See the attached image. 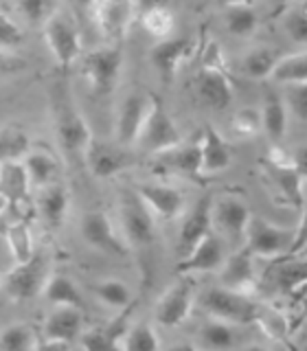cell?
Returning a JSON list of instances; mask_svg holds the SVG:
<instances>
[{
    "label": "cell",
    "instance_id": "cell-49",
    "mask_svg": "<svg viewBox=\"0 0 307 351\" xmlns=\"http://www.w3.org/2000/svg\"><path fill=\"white\" fill-rule=\"evenodd\" d=\"M7 206H9V204H7V200H5V195L0 193V215L5 213V208H7Z\"/></svg>",
    "mask_w": 307,
    "mask_h": 351
},
{
    "label": "cell",
    "instance_id": "cell-27",
    "mask_svg": "<svg viewBox=\"0 0 307 351\" xmlns=\"http://www.w3.org/2000/svg\"><path fill=\"white\" fill-rule=\"evenodd\" d=\"M270 80L285 86L307 84V53L299 51L292 55H281L270 73Z\"/></svg>",
    "mask_w": 307,
    "mask_h": 351
},
{
    "label": "cell",
    "instance_id": "cell-2",
    "mask_svg": "<svg viewBox=\"0 0 307 351\" xmlns=\"http://www.w3.org/2000/svg\"><path fill=\"white\" fill-rule=\"evenodd\" d=\"M202 53L200 71L195 75V90L202 101L217 110H224L233 101V77L228 73L217 42H208Z\"/></svg>",
    "mask_w": 307,
    "mask_h": 351
},
{
    "label": "cell",
    "instance_id": "cell-46",
    "mask_svg": "<svg viewBox=\"0 0 307 351\" xmlns=\"http://www.w3.org/2000/svg\"><path fill=\"white\" fill-rule=\"evenodd\" d=\"M25 69H27L25 58H20L16 51L0 49V77L16 75V73L25 71Z\"/></svg>",
    "mask_w": 307,
    "mask_h": 351
},
{
    "label": "cell",
    "instance_id": "cell-25",
    "mask_svg": "<svg viewBox=\"0 0 307 351\" xmlns=\"http://www.w3.org/2000/svg\"><path fill=\"white\" fill-rule=\"evenodd\" d=\"M29 182H31L29 173L22 160L0 165V193L5 195L7 204H18L22 200H27Z\"/></svg>",
    "mask_w": 307,
    "mask_h": 351
},
{
    "label": "cell",
    "instance_id": "cell-16",
    "mask_svg": "<svg viewBox=\"0 0 307 351\" xmlns=\"http://www.w3.org/2000/svg\"><path fill=\"white\" fill-rule=\"evenodd\" d=\"M149 112V95L145 93H132L125 97V101L121 104L119 119H116V143L123 147L136 145L138 134L143 130Z\"/></svg>",
    "mask_w": 307,
    "mask_h": 351
},
{
    "label": "cell",
    "instance_id": "cell-9",
    "mask_svg": "<svg viewBox=\"0 0 307 351\" xmlns=\"http://www.w3.org/2000/svg\"><path fill=\"white\" fill-rule=\"evenodd\" d=\"M49 281V257L47 252H33V257L25 263H16L3 279L7 294L14 301H29L44 292Z\"/></svg>",
    "mask_w": 307,
    "mask_h": 351
},
{
    "label": "cell",
    "instance_id": "cell-1",
    "mask_svg": "<svg viewBox=\"0 0 307 351\" xmlns=\"http://www.w3.org/2000/svg\"><path fill=\"white\" fill-rule=\"evenodd\" d=\"M49 104L55 136H58L60 149L64 152L66 160L73 165H84L86 149L93 141V132L88 128L79 106L75 104V97L66 80L53 82L49 90Z\"/></svg>",
    "mask_w": 307,
    "mask_h": 351
},
{
    "label": "cell",
    "instance_id": "cell-29",
    "mask_svg": "<svg viewBox=\"0 0 307 351\" xmlns=\"http://www.w3.org/2000/svg\"><path fill=\"white\" fill-rule=\"evenodd\" d=\"M138 20L143 29H145L151 38L160 40H167L173 31V14L162 5H147V7H138Z\"/></svg>",
    "mask_w": 307,
    "mask_h": 351
},
{
    "label": "cell",
    "instance_id": "cell-18",
    "mask_svg": "<svg viewBox=\"0 0 307 351\" xmlns=\"http://www.w3.org/2000/svg\"><path fill=\"white\" fill-rule=\"evenodd\" d=\"M224 263V246L222 239L215 233H208L200 244H197L189 255L182 257L175 266V274L180 277H189L193 272H213L219 270Z\"/></svg>",
    "mask_w": 307,
    "mask_h": 351
},
{
    "label": "cell",
    "instance_id": "cell-13",
    "mask_svg": "<svg viewBox=\"0 0 307 351\" xmlns=\"http://www.w3.org/2000/svg\"><path fill=\"white\" fill-rule=\"evenodd\" d=\"M193 290L195 283L189 277H180L171 288L164 292L158 303L156 310H154V316L162 327H178L182 325L191 314L193 307Z\"/></svg>",
    "mask_w": 307,
    "mask_h": 351
},
{
    "label": "cell",
    "instance_id": "cell-28",
    "mask_svg": "<svg viewBox=\"0 0 307 351\" xmlns=\"http://www.w3.org/2000/svg\"><path fill=\"white\" fill-rule=\"evenodd\" d=\"M44 296L47 301L58 305V307H75V310H84V299L82 292L77 290V285L64 277V274H55L44 285Z\"/></svg>",
    "mask_w": 307,
    "mask_h": 351
},
{
    "label": "cell",
    "instance_id": "cell-48",
    "mask_svg": "<svg viewBox=\"0 0 307 351\" xmlns=\"http://www.w3.org/2000/svg\"><path fill=\"white\" fill-rule=\"evenodd\" d=\"M169 351H200L195 345H189V343H184V345H175V347H171Z\"/></svg>",
    "mask_w": 307,
    "mask_h": 351
},
{
    "label": "cell",
    "instance_id": "cell-5",
    "mask_svg": "<svg viewBox=\"0 0 307 351\" xmlns=\"http://www.w3.org/2000/svg\"><path fill=\"white\" fill-rule=\"evenodd\" d=\"M184 138L178 125L173 123L171 114L162 106V99L158 95H149V112L145 123H143L136 145L145 154H156L158 156L162 152L178 147Z\"/></svg>",
    "mask_w": 307,
    "mask_h": 351
},
{
    "label": "cell",
    "instance_id": "cell-20",
    "mask_svg": "<svg viewBox=\"0 0 307 351\" xmlns=\"http://www.w3.org/2000/svg\"><path fill=\"white\" fill-rule=\"evenodd\" d=\"M222 285L233 292L246 294L255 288V257L246 248H239L222 263ZM248 296V294H246Z\"/></svg>",
    "mask_w": 307,
    "mask_h": 351
},
{
    "label": "cell",
    "instance_id": "cell-41",
    "mask_svg": "<svg viewBox=\"0 0 307 351\" xmlns=\"http://www.w3.org/2000/svg\"><path fill=\"white\" fill-rule=\"evenodd\" d=\"M283 27L296 44H305L307 42V9H305V5L292 7L288 14L283 16Z\"/></svg>",
    "mask_w": 307,
    "mask_h": 351
},
{
    "label": "cell",
    "instance_id": "cell-33",
    "mask_svg": "<svg viewBox=\"0 0 307 351\" xmlns=\"http://www.w3.org/2000/svg\"><path fill=\"white\" fill-rule=\"evenodd\" d=\"M22 165L29 173V180L40 186H47L53 182L55 173H58V160H55L49 152H29Z\"/></svg>",
    "mask_w": 307,
    "mask_h": 351
},
{
    "label": "cell",
    "instance_id": "cell-21",
    "mask_svg": "<svg viewBox=\"0 0 307 351\" xmlns=\"http://www.w3.org/2000/svg\"><path fill=\"white\" fill-rule=\"evenodd\" d=\"M250 217L252 215L246 202H241L239 197H233V195L222 197V200L217 202V206H213V222H217V226L233 239H241L246 235Z\"/></svg>",
    "mask_w": 307,
    "mask_h": 351
},
{
    "label": "cell",
    "instance_id": "cell-7",
    "mask_svg": "<svg viewBox=\"0 0 307 351\" xmlns=\"http://www.w3.org/2000/svg\"><path fill=\"white\" fill-rule=\"evenodd\" d=\"M123 66V53L119 47H101L90 51L82 62V75L86 77L93 95L108 97L114 90Z\"/></svg>",
    "mask_w": 307,
    "mask_h": 351
},
{
    "label": "cell",
    "instance_id": "cell-14",
    "mask_svg": "<svg viewBox=\"0 0 307 351\" xmlns=\"http://www.w3.org/2000/svg\"><path fill=\"white\" fill-rule=\"evenodd\" d=\"M82 237L86 244H90L97 250L110 252V255L125 257L130 255V246L119 237L114 224L106 211H90L82 219Z\"/></svg>",
    "mask_w": 307,
    "mask_h": 351
},
{
    "label": "cell",
    "instance_id": "cell-23",
    "mask_svg": "<svg viewBox=\"0 0 307 351\" xmlns=\"http://www.w3.org/2000/svg\"><path fill=\"white\" fill-rule=\"evenodd\" d=\"M38 211L51 228H60L69 213V189L62 182H51L42 186L38 197Z\"/></svg>",
    "mask_w": 307,
    "mask_h": 351
},
{
    "label": "cell",
    "instance_id": "cell-4",
    "mask_svg": "<svg viewBox=\"0 0 307 351\" xmlns=\"http://www.w3.org/2000/svg\"><path fill=\"white\" fill-rule=\"evenodd\" d=\"M44 40H47L55 62L64 71L82 58V31L75 16L66 7H58L53 16L44 22Z\"/></svg>",
    "mask_w": 307,
    "mask_h": 351
},
{
    "label": "cell",
    "instance_id": "cell-51",
    "mask_svg": "<svg viewBox=\"0 0 307 351\" xmlns=\"http://www.w3.org/2000/svg\"><path fill=\"white\" fill-rule=\"evenodd\" d=\"M0 285H3V277H0Z\"/></svg>",
    "mask_w": 307,
    "mask_h": 351
},
{
    "label": "cell",
    "instance_id": "cell-42",
    "mask_svg": "<svg viewBox=\"0 0 307 351\" xmlns=\"http://www.w3.org/2000/svg\"><path fill=\"white\" fill-rule=\"evenodd\" d=\"M58 7L60 5L49 3V0H25V3L18 5V9L22 11V16H25L31 25H42V27H44V22L53 16V11Z\"/></svg>",
    "mask_w": 307,
    "mask_h": 351
},
{
    "label": "cell",
    "instance_id": "cell-6",
    "mask_svg": "<svg viewBox=\"0 0 307 351\" xmlns=\"http://www.w3.org/2000/svg\"><path fill=\"white\" fill-rule=\"evenodd\" d=\"M202 307L215 316L222 323H235V325H246L255 323L259 318V307L255 301H250L246 294H239L224 288V285H215L202 292Z\"/></svg>",
    "mask_w": 307,
    "mask_h": 351
},
{
    "label": "cell",
    "instance_id": "cell-3",
    "mask_svg": "<svg viewBox=\"0 0 307 351\" xmlns=\"http://www.w3.org/2000/svg\"><path fill=\"white\" fill-rule=\"evenodd\" d=\"M246 250L252 257H272L277 259L281 255H292L294 248H299L303 244V224L292 230V228H283L268 222L266 217H250L248 228H246Z\"/></svg>",
    "mask_w": 307,
    "mask_h": 351
},
{
    "label": "cell",
    "instance_id": "cell-36",
    "mask_svg": "<svg viewBox=\"0 0 307 351\" xmlns=\"http://www.w3.org/2000/svg\"><path fill=\"white\" fill-rule=\"evenodd\" d=\"M36 349V334L25 323L9 325L0 332V351H33Z\"/></svg>",
    "mask_w": 307,
    "mask_h": 351
},
{
    "label": "cell",
    "instance_id": "cell-8",
    "mask_svg": "<svg viewBox=\"0 0 307 351\" xmlns=\"http://www.w3.org/2000/svg\"><path fill=\"white\" fill-rule=\"evenodd\" d=\"M121 228H123L125 244L132 248H149L156 241V222L147 206L140 202L134 191H123L121 195Z\"/></svg>",
    "mask_w": 307,
    "mask_h": 351
},
{
    "label": "cell",
    "instance_id": "cell-37",
    "mask_svg": "<svg viewBox=\"0 0 307 351\" xmlns=\"http://www.w3.org/2000/svg\"><path fill=\"white\" fill-rule=\"evenodd\" d=\"M158 349H160V340L149 323L143 321L127 329L123 351H158Z\"/></svg>",
    "mask_w": 307,
    "mask_h": 351
},
{
    "label": "cell",
    "instance_id": "cell-15",
    "mask_svg": "<svg viewBox=\"0 0 307 351\" xmlns=\"http://www.w3.org/2000/svg\"><path fill=\"white\" fill-rule=\"evenodd\" d=\"M211 226H213V195L206 193L195 202V206L189 211V215L182 219V226H180V233H178L180 259L189 255V252L200 244L208 233H213Z\"/></svg>",
    "mask_w": 307,
    "mask_h": 351
},
{
    "label": "cell",
    "instance_id": "cell-31",
    "mask_svg": "<svg viewBox=\"0 0 307 351\" xmlns=\"http://www.w3.org/2000/svg\"><path fill=\"white\" fill-rule=\"evenodd\" d=\"M224 22L226 29L239 38H248L257 29V11L250 3H230L224 7Z\"/></svg>",
    "mask_w": 307,
    "mask_h": 351
},
{
    "label": "cell",
    "instance_id": "cell-32",
    "mask_svg": "<svg viewBox=\"0 0 307 351\" xmlns=\"http://www.w3.org/2000/svg\"><path fill=\"white\" fill-rule=\"evenodd\" d=\"M279 58H281V53L277 49H268V47L252 49L246 53V58L241 60V71H244V75L252 77V80H266V77H270Z\"/></svg>",
    "mask_w": 307,
    "mask_h": 351
},
{
    "label": "cell",
    "instance_id": "cell-43",
    "mask_svg": "<svg viewBox=\"0 0 307 351\" xmlns=\"http://www.w3.org/2000/svg\"><path fill=\"white\" fill-rule=\"evenodd\" d=\"M82 347H84V351H123L121 343L110 338L103 327H97V329H90V332L82 334Z\"/></svg>",
    "mask_w": 307,
    "mask_h": 351
},
{
    "label": "cell",
    "instance_id": "cell-30",
    "mask_svg": "<svg viewBox=\"0 0 307 351\" xmlns=\"http://www.w3.org/2000/svg\"><path fill=\"white\" fill-rule=\"evenodd\" d=\"M31 152V138L18 125L0 128V165L22 160Z\"/></svg>",
    "mask_w": 307,
    "mask_h": 351
},
{
    "label": "cell",
    "instance_id": "cell-22",
    "mask_svg": "<svg viewBox=\"0 0 307 351\" xmlns=\"http://www.w3.org/2000/svg\"><path fill=\"white\" fill-rule=\"evenodd\" d=\"M158 162L167 169L189 176V178H197L200 176V134L191 141H182L178 147L169 152L158 154Z\"/></svg>",
    "mask_w": 307,
    "mask_h": 351
},
{
    "label": "cell",
    "instance_id": "cell-34",
    "mask_svg": "<svg viewBox=\"0 0 307 351\" xmlns=\"http://www.w3.org/2000/svg\"><path fill=\"white\" fill-rule=\"evenodd\" d=\"M7 246L11 250V257H14L16 263H25L33 257V235H31V228L27 222H14L11 226H7Z\"/></svg>",
    "mask_w": 307,
    "mask_h": 351
},
{
    "label": "cell",
    "instance_id": "cell-17",
    "mask_svg": "<svg viewBox=\"0 0 307 351\" xmlns=\"http://www.w3.org/2000/svg\"><path fill=\"white\" fill-rule=\"evenodd\" d=\"M134 193L140 197V202L147 206V211L154 217L167 219L169 222V219H175L184 211V195L169 184L145 182L138 184Z\"/></svg>",
    "mask_w": 307,
    "mask_h": 351
},
{
    "label": "cell",
    "instance_id": "cell-47",
    "mask_svg": "<svg viewBox=\"0 0 307 351\" xmlns=\"http://www.w3.org/2000/svg\"><path fill=\"white\" fill-rule=\"evenodd\" d=\"M33 351H71V343L44 338V340H40V343H36V349H33Z\"/></svg>",
    "mask_w": 307,
    "mask_h": 351
},
{
    "label": "cell",
    "instance_id": "cell-38",
    "mask_svg": "<svg viewBox=\"0 0 307 351\" xmlns=\"http://www.w3.org/2000/svg\"><path fill=\"white\" fill-rule=\"evenodd\" d=\"M95 294L101 299L106 305L116 307V310H123L132 303V292L130 288L119 279H106L99 285H95Z\"/></svg>",
    "mask_w": 307,
    "mask_h": 351
},
{
    "label": "cell",
    "instance_id": "cell-35",
    "mask_svg": "<svg viewBox=\"0 0 307 351\" xmlns=\"http://www.w3.org/2000/svg\"><path fill=\"white\" fill-rule=\"evenodd\" d=\"M200 343L206 351H228L235 345L233 327L222 321H208L200 329Z\"/></svg>",
    "mask_w": 307,
    "mask_h": 351
},
{
    "label": "cell",
    "instance_id": "cell-19",
    "mask_svg": "<svg viewBox=\"0 0 307 351\" xmlns=\"http://www.w3.org/2000/svg\"><path fill=\"white\" fill-rule=\"evenodd\" d=\"M233 152L224 136L213 125H204L200 132V173L211 176L230 167Z\"/></svg>",
    "mask_w": 307,
    "mask_h": 351
},
{
    "label": "cell",
    "instance_id": "cell-40",
    "mask_svg": "<svg viewBox=\"0 0 307 351\" xmlns=\"http://www.w3.org/2000/svg\"><path fill=\"white\" fill-rule=\"evenodd\" d=\"M305 266L303 261H294L290 259L288 263H281L279 270H277V285L279 290L285 294H292L294 290H303V283H305Z\"/></svg>",
    "mask_w": 307,
    "mask_h": 351
},
{
    "label": "cell",
    "instance_id": "cell-44",
    "mask_svg": "<svg viewBox=\"0 0 307 351\" xmlns=\"http://www.w3.org/2000/svg\"><path fill=\"white\" fill-rule=\"evenodd\" d=\"M25 42V36H22V29L11 20L3 9H0V49L14 51L16 47Z\"/></svg>",
    "mask_w": 307,
    "mask_h": 351
},
{
    "label": "cell",
    "instance_id": "cell-10",
    "mask_svg": "<svg viewBox=\"0 0 307 351\" xmlns=\"http://www.w3.org/2000/svg\"><path fill=\"white\" fill-rule=\"evenodd\" d=\"M84 165H88V169L93 171L95 178H110L121 171H125L136 165V156L132 154V149L119 145V143H110L95 138L90 141V145L86 149Z\"/></svg>",
    "mask_w": 307,
    "mask_h": 351
},
{
    "label": "cell",
    "instance_id": "cell-24",
    "mask_svg": "<svg viewBox=\"0 0 307 351\" xmlns=\"http://www.w3.org/2000/svg\"><path fill=\"white\" fill-rule=\"evenodd\" d=\"M82 310L75 307H58L44 323V338L49 340H64V343H73V340L82 334Z\"/></svg>",
    "mask_w": 307,
    "mask_h": 351
},
{
    "label": "cell",
    "instance_id": "cell-45",
    "mask_svg": "<svg viewBox=\"0 0 307 351\" xmlns=\"http://www.w3.org/2000/svg\"><path fill=\"white\" fill-rule=\"evenodd\" d=\"M283 104L290 106V112L299 121H307V84L288 86Z\"/></svg>",
    "mask_w": 307,
    "mask_h": 351
},
{
    "label": "cell",
    "instance_id": "cell-26",
    "mask_svg": "<svg viewBox=\"0 0 307 351\" xmlns=\"http://www.w3.org/2000/svg\"><path fill=\"white\" fill-rule=\"evenodd\" d=\"M261 114V130L266 132L272 143H279L285 132H288V108H285L283 99L277 93H268L263 99Z\"/></svg>",
    "mask_w": 307,
    "mask_h": 351
},
{
    "label": "cell",
    "instance_id": "cell-12",
    "mask_svg": "<svg viewBox=\"0 0 307 351\" xmlns=\"http://www.w3.org/2000/svg\"><path fill=\"white\" fill-rule=\"evenodd\" d=\"M138 7L140 5L134 3H95L88 9H90L99 33L119 47V42L127 36L132 22L138 18Z\"/></svg>",
    "mask_w": 307,
    "mask_h": 351
},
{
    "label": "cell",
    "instance_id": "cell-50",
    "mask_svg": "<svg viewBox=\"0 0 307 351\" xmlns=\"http://www.w3.org/2000/svg\"><path fill=\"white\" fill-rule=\"evenodd\" d=\"M244 351H266L263 347H259V345H250V347H246Z\"/></svg>",
    "mask_w": 307,
    "mask_h": 351
},
{
    "label": "cell",
    "instance_id": "cell-39",
    "mask_svg": "<svg viewBox=\"0 0 307 351\" xmlns=\"http://www.w3.org/2000/svg\"><path fill=\"white\" fill-rule=\"evenodd\" d=\"M230 132L237 138H252L261 132V114L255 108H239L230 119Z\"/></svg>",
    "mask_w": 307,
    "mask_h": 351
},
{
    "label": "cell",
    "instance_id": "cell-11",
    "mask_svg": "<svg viewBox=\"0 0 307 351\" xmlns=\"http://www.w3.org/2000/svg\"><path fill=\"white\" fill-rule=\"evenodd\" d=\"M200 49V38L197 36H184V38H167L160 40L156 47L151 49L149 58L154 69L158 71L160 80L164 84H171L178 75V69L189 62Z\"/></svg>",
    "mask_w": 307,
    "mask_h": 351
}]
</instances>
